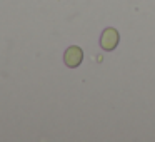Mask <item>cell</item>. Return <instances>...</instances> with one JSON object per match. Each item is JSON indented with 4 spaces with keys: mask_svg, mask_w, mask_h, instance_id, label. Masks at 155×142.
Listing matches in <instances>:
<instances>
[{
    "mask_svg": "<svg viewBox=\"0 0 155 142\" xmlns=\"http://www.w3.org/2000/svg\"><path fill=\"white\" fill-rule=\"evenodd\" d=\"M118 40H120V35H118V32L115 30L114 27H107L104 32H102L100 47L104 49V50L110 52V50H114V49L118 45Z\"/></svg>",
    "mask_w": 155,
    "mask_h": 142,
    "instance_id": "6da1fadb",
    "label": "cell"
},
{
    "mask_svg": "<svg viewBox=\"0 0 155 142\" xmlns=\"http://www.w3.org/2000/svg\"><path fill=\"white\" fill-rule=\"evenodd\" d=\"M82 60H84V50H82L80 47H77V45H72V47H68L67 50H65L64 54V62L67 67L70 69H77L78 65L82 64Z\"/></svg>",
    "mask_w": 155,
    "mask_h": 142,
    "instance_id": "7a4b0ae2",
    "label": "cell"
}]
</instances>
